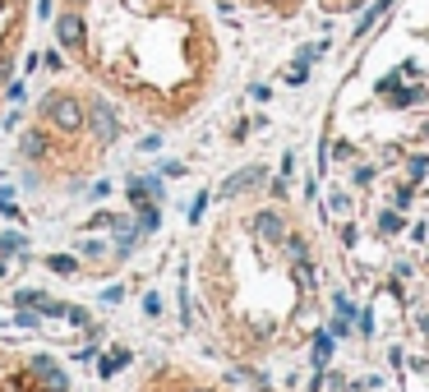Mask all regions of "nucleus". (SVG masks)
<instances>
[{
  "label": "nucleus",
  "instance_id": "obj_7",
  "mask_svg": "<svg viewBox=\"0 0 429 392\" xmlns=\"http://www.w3.org/2000/svg\"><path fill=\"white\" fill-rule=\"evenodd\" d=\"M157 222H162L157 208H153V203H139V227H143V231H157Z\"/></svg>",
  "mask_w": 429,
  "mask_h": 392
},
{
  "label": "nucleus",
  "instance_id": "obj_2",
  "mask_svg": "<svg viewBox=\"0 0 429 392\" xmlns=\"http://www.w3.org/2000/svg\"><path fill=\"white\" fill-rule=\"evenodd\" d=\"M83 130L93 134V139H102V143H111L115 134H120V115L111 111L106 97H93V102H88V125H83Z\"/></svg>",
  "mask_w": 429,
  "mask_h": 392
},
{
  "label": "nucleus",
  "instance_id": "obj_3",
  "mask_svg": "<svg viewBox=\"0 0 429 392\" xmlns=\"http://www.w3.org/2000/svg\"><path fill=\"white\" fill-rule=\"evenodd\" d=\"M33 374H37V388L42 392H70V378H65V369L51 356H33Z\"/></svg>",
  "mask_w": 429,
  "mask_h": 392
},
{
  "label": "nucleus",
  "instance_id": "obj_1",
  "mask_svg": "<svg viewBox=\"0 0 429 392\" xmlns=\"http://www.w3.org/2000/svg\"><path fill=\"white\" fill-rule=\"evenodd\" d=\"M42 115H46V125H51V130H61V134H83L88 102H79V93H51L42 102Z\"/></svg>",
  "mask_w": 429,
  "mask_h": 392
},
{
  "label": "nucleus",
  "instance_id": "obj_9",
  "mask_svg": "<svg viewBox=\"0 0 429 392\" xmlns=\"http://www.w3.org/2000/svg\"><path fill=\"white\" fill-rule=\"evenodd\" d=\"M194 392H203V388H194Z\"/></svg>",
  "mask_w": 429,
  "mask_h": 392
},
{
  "label": "nucleus",
  "instance_id": "obj_5",
  "mask_svg": "<svg viewBox=\"0 0 429 392\" xmlns=\"http://www.w3.org/2000/svg\"><path fill=\"white\" fill-rule=\"evenodd\" d=\"M24 157H46V134L42 130H28L24 134Z\"/></svg>",
  "mask_w": 429,
  "mask_h": 392
},
{
  "label": "nucleus",
  "instance_id": "obj_4",
  "mask_svg": "<svg viewBox=\"0 0 429 392\" xmlns=\"http://www.w3.org/2000/svg\"><path fill=\"white\" fill-rule=\"evenodd\" d=\"M125 365H130V351H125V346H115V351H106V360H102V365H97V369H102V374L111 378L115 369H125Z\"/></svg>",
  "mask_w": 429,
  "mask_h": 392
},
{
  "label": "nucleus",
  "instance_id": "obj_8",
  "mask_svg": "<svg viewBox=\"0 0 429 392\" xmlns=\"http://www.w3.org/2000/svg\"><path fill=\"white\" fill-rule=\"evenodd\" d=\"M24 235H0V249H5V254H24Z\"/></svg>",
  "mask_w": 429,
  "mask_h": 392
},
{
  "label": "nucleus",
  "instance_id": "obj_6",
  "mask_svg": "<svg viewBox=\"0 0 429 392\" xmlns=\"http://www.w3.org/2000/svg\"><path fill=\"white\" fill-rule=\"evenodd\" d=\"M46 268H51V272H65V277H70V272H79V263H74L70 254H51V259H46Z\"/></svg>",
  "mask_w": 429,
  "mask_h": 392
}]
</instances>
